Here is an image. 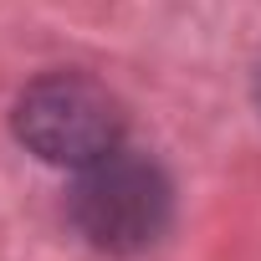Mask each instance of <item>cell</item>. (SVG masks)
<instances>
[{
  "instance_id": "6da1fadb",
  "label": "cell",
  "mask_w": 261,
  "mask_h": 261,
  "mask_svg": "<svg viewBox=\"0 0 261 261\" xmlns=\"http://www.w3.org/2000/svg\"><path fill=\"white\" fill-rule=\"evenodd\" d=\"M67 205H72V225L87 236V246L134 256L169 230L174 185L149 154H134L118 144L113 154L77 169Z\"/></svg>"
},
{
  "instance_id": "7a4b0ae2",
  "label": "cell",
  "mask_w": 261,
  "mask_h": 261,
  "mask_svg": "<svg viewBox=\"0 0 261 261\" xmlns=\"http://www.w3.org/2000/svg\"><path fill=\"white\" fill-rule=\"evenodd\" d=\"M16 139L46 164L82 169L123 144V102L87 72H46L16 97Z\"/></svg>"
}]
</instances>
